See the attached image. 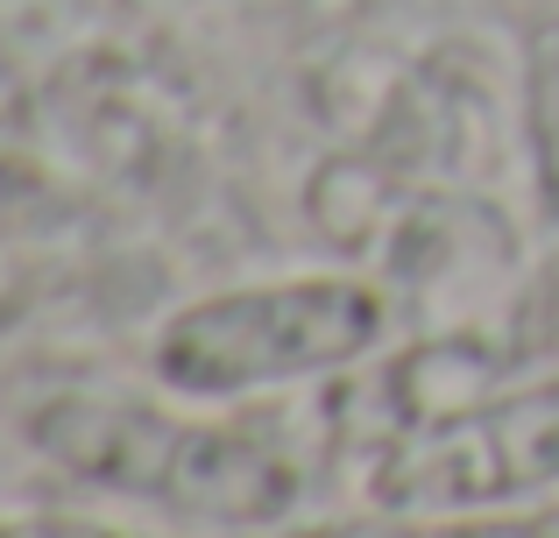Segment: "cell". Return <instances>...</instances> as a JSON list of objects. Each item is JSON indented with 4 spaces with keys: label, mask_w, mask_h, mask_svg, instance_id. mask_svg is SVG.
Instances as JSON below:
<instances>
[{
    "label": "cell",
    "mask_w": 559,
    "mask_h": 538,
    "mask_svg": "<svg viewBox=\"0 0 559 538\" xmlns=\"http://www.w3.org/2000/svg\"><path fill=\"white\" fill-rule=\"evenodd\" d=\"M28 440L64 475L199 525H276L298 503V461L241 426H191L135 397H50L28 411Z\"/></svg>",
    "instance_id": "1"
},
{
    "label": "cell",
    "mask_w": 559,
    "mask_h": 538,
    "mask_svg": "<svg viewBox=\"0 0 559 538\" xmlns=\"http://www.w3.org/2000/svg\"><path fill=\"white\" fill-rule=\"evenodd\" d=\"M382 340V298L355 276H284L185 304L156 333V383L178 397H255L284 383H319Z\"/></svg>",
    "instance_id": "2"
},
{
    "label": "cell",
    "mask_w": 559,
    "mask_h": 538,
    "mask_svg": "<svg viewBox=\"0 0 559 538\" xmlns=\"http://www.w3.org/2000/svg\"><path fill=\"white\" fill-rule=\"evenodd\" d=\"M559 482V375L390 432L369 497L382 511H496Z\"/></svg>",
    "instance_id": "3"
},
{
    "label": "cell",
    "mask_w": 559,
    "mask_h": 538,
    "mask_svg": "<svg viewBox=\"0 0 559 538\" xmlns=\"http://www.w3.org/2000/svg\"><path fill=\"white\" fill-rule=\"evenodd\" d=\"M305 213H312V227L326 241L361 249L369 235H382L396 220V192L369 156H326L312 170V184H305Z\"/></svg>",
    "instance_id": "4"
},
{
    "label": "cell",
    "mask_w": 559,
    "mask_h": 538,
    "mask_svg": "<svg viewBox=\"0 0 559 538\" xmlns=\"http://www.w3.org/2000/svg\"><path fill=\"white\" fill-rule=\"evenodd\" d=\"M524 150H532L538 206L559 227V14L524 36Z\"/></svg>",
    "instance_id": "5"
},
{
    "label": "cell",
    "mask_w": 559,
    "mask_h": 538,
    "mask_svg": "<svg viewBox=\"0 0 559 538\" xmlns=\"http://www.w3.org/2000/svg\"><path fill=\"white\" fill-rule=\"evenodd\" d=\"M319 538H552L532 517H475V511H382V517H355L333 525Z\"/></svg>",
    "instance_id": "6"
},
{
    "label": "cell",
    "mask_w": 559,
    "mask_h": 538,
    "mask_svg": "<svg viewBox=\"0 0 559 538\" xmlns=\"http://www.w3.org/2000/svg\"><path fill=\"white\" fill-rule=\"evenodd\" d=\"M0 538H128L93 517H0Z\"/></svg>",
    "instance_id": "7"
}]
</instances>
